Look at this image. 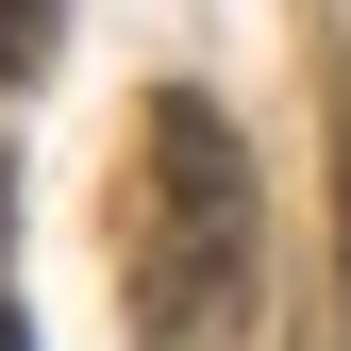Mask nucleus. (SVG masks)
Wrapping results in <instances>:
<instances>
[{"instance_id": "nucleus-1", "label": "nucleus", "mask_w": 351, "mask_h": 351, "mask_svg": "<svg viewBox=\"0 0 351 351\" xmlns=\"http://www.w3.org/2000/svg\"><path fill=\"white\" fill-rule=\"evenodd\" d=\"M151 351H234L251 335V151L201 84H167L134 134V268H117Z\"/></svg>"}, {"instance_id": "nucleus-2", "label": "nucleus", "mask_w": 351, "mask_h": 351, "mask_svg": "<svg viewBox=\"0 0 351 351\" xmlns=\"http://www.w3.org/2000/svg\"><path fill=\"white\" fill-rule=\"evenodd\" d=\"M51 51H67V0H0V101L51 84Z\"/></svg>"}, {"instance_id": "nucleus-3", "label": "nucleus", "mask_w": 351, "mask_h": 351, "mask_svg": "<svg viewBox=\"0 0 351 351\" xmlns=\"http://www.w3.org/2000/svg\"><path fill=\"white\" fill-rule=\"evenodd\" d=\"M335 251H351V117H335Z\"/></svg>"}]
</instances>
